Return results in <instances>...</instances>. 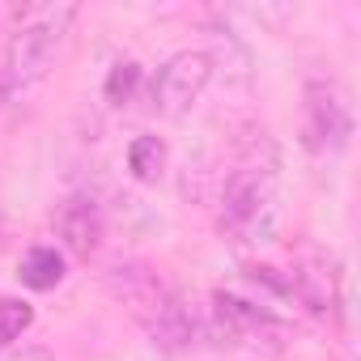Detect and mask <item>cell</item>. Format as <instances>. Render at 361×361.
<instances>
[{
  "mask_svg": "<svg viewBox=\"0 0 361 361\" xmlns=\"http://www.w3.org/2000/svg\"><path fill=\"white\" fill-rule=\"evenodd\" d=\"M272 217H276V157L272 153L264 161L243 157L221 192V230L234 234L238 243H251L259 234L264 238L272 234Z\"/></svg>",
  "mask_w": 361,
  "mask_h": 361,
  "instance_id": "cell-1",
  "label": "cell"
},
{
  "mask_svg": "<svg viewBox=\"0 0 361 361\" xmlns=\"http://www.w3.org/2000/svg\"><path fill=\"white\" fill-rule=\"evenodd\" d=\"M73 18H77L73 5H64V9H43V13H35L30 22H22V26L13 30L9 56H5V68H9V81H13V85H30V81H39V77L51 68V60H56V51H60V39H64V30H68Z\"/></svg>",
  "mask_w": 361,
  "mask_h": 361,
  "instance_id": "cell-2",
  "label": "cell"
},
{
  "mask_svg": "<svg viewBox=\"0 0 361 361\" xmlns=\"http://www.w3.org/2000/svg\"><path fill=\"white\" fill-rule=\"evenodd\" d=\"M209 81H213V56L209 51L170 56L153 77V111L166 119H183L200 102V94L209 90Z\"/></svg>",
  "mask_w": 361,
  "mask_h": 361,
  "instance_id": "cell-3",
  "label": "cell"
},
{
  "mask_svg": "<svg viewBox=\"0 0 361 361\" xmlns=\"http://www.w3.org/2000/svg\"><path fill=\"white\" fill-rule=\"evenodd\" d=\"M213 310H217V323H221V331H226L230 340H238V344H247V348H255V353H281V348H285L289 327H285L268 306H255V302H247V298H238V293L217 289V293H213Z\"/></svg>",
  "mask_w": 361,
  "mask_h": 361,
  "instance_id": "cell-4",
  "label": "cell"
},
{
  "mask_svg": "<svg viewBox=\"0 0 361 361\" xmlns=\"http://www.w3.org/2000/svg\"><path fill=\"white\" fill-rule=\"evenodd\" d=\"M353 140V111L331 81L306 85V145L319 153H344Z\"/></svg>",
  "mask_w": 361,
  "mask_h": 361,
  "instance_id": "cell-5",
  "label": "cell"
},
{
  "mask_svg": "<svg viewBox=\"0 0 361 361\" xmlns=\"http://www.w3.org/2000/svg\"><path fill=\"white\" fill-rule=\"evenodd\" d=\"M56 230H60V238H64V247L73 255L90 259L98 251V243H102V213H98V204L90 196H68L60 204V213H56Z\"/></svg>",
  "mask_w": 361,
  "mask_h": 361,
  "instance_id": "cell-6",
  "label": "cell"
},
{
  "mask_svg": "<svg viewBox=\"0 0 361 361\" xmlns=\"http://www.w3.org/2000/svg\"><path fill=\"white\" fill-rule=\"evenodd\" d=\"M18 276H22L26 289L47 293V289H56V285L64 281V255H60L56 247H30L26 259L18 264Z\"/></svg>",
  "mask_w": 361,
  "mask_h": 361,
  "instance_id": "cell-7",
  "label": "cell"
},
{
  "mask_svg": "<svg viewBox=\"0 0 361 361\" xmlns=\"http://www.w3.org/2000/svg\"><path fill=\"white\" fill-rule=\"evenodd\" d=\"M128 170L136 183H157L166 170V140L161 136H136L128 145Z\"/></svg>",
  "mask_w": 361,
  "mask_h": 361,
  "instance_id": "cell-8",
  "label": "cell"
},
{
  "mask_svg": "<svg viewBox=\"0 0 361 361\" xmlns=\"http://www.w3.org/2000/svg\"><path fill=\"white\" fill-rule=\"evenodd\" d=\"M35 323V306L26 298H0V348L22 340Z\"/></svg>",
  "mask_w": 361,
  "mask_h": 361,
  "instance_id": "cell-9",
  "label": "cell"
},
{
  "mask_svg": "<svg viewBox=\"0 0 361 361\" xmlns=\"http://www.w3.org/2000/svg\"><path fill=\"white\" fill-rule=\"evenodd\" d=\"M136 85H140V64H136V60H119V64L111 68V77H106V102H111V106L132 102Z\"/></svg>",
  "mask_w": 361,
  "mask_h": 361,
  "instance_id": "cell-10",
  "label": "cell"
}]
</instances>
